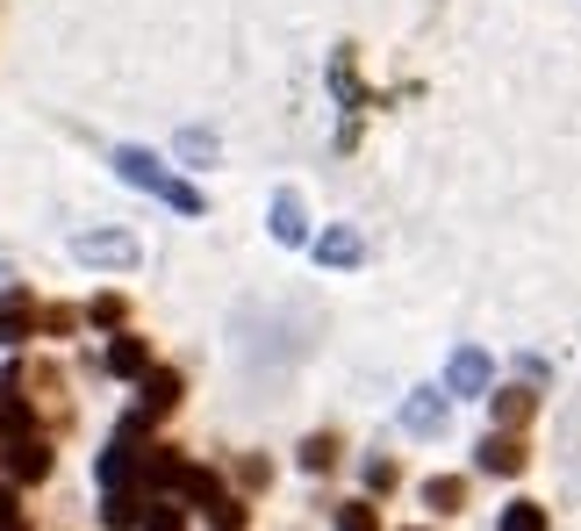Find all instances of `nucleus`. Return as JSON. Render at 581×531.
<instances>
[{
  "instance_id": "nucleus-1",
  "label": "nucleus",
  "mask_w": 581,
  "mask_h": 531,
  "mask_svg": "<svg viewBox=\"0 0 581 531\" xmlns=\"http://www.w3.org/2000/svg\"><path fill=\"white\" fill-rule=\"evenodd\" d=\"M116 172H122V180H130V188H152L158 202H172V208H180V216H202V194H194L187 180H172V172L158 166L152 152H116Z\"/></svg>"
},
{
  "instance_id": "nucleus-2",
  "label": "nucleus",
  "mask_w": 581,
  "mask_h": 531,
  "mask_svg": "<svg viewBox=\"0 0 581 531\" xmlns=\"http://www.w3.org/2000/svg\"><path fill=\"white\" fill-rule=\"evenodd\" d=\"M72 258H80V266H137V238H130V230H80Z\"/></svg>"
},
{
  "instance_id": "nucleus-3",
  "label": "nucleus",
  "mask_w": 581,
  "mask_h": 531,
  "mask_svg": "<svg viewBox=\"0 0 581 531\" xmlns=\"http://www.w3.org/2000/svg\"><path fill=\"white\" fill-rule=\"evenodd\" d=\"M445 388L452 395H488V352H481V345H460L452 366H445Z\"/></svg>"
},
{
  "instance_id": "nucleus-4",
  "label": "nucleus",
  "mask_w": 581,
  "mask_h": 531,
  "mask_svg": "<svg viewBox=\"0 0 581 531\" xmlns=\"http://www.w3.org/2000/svg\"><path fill=\"white\" fill-rule=\"evenodd\" d=\"M402 424H410L416 438L445 431V395H438V388H416V395H410V410H402Z\"/></svg>"
},
{
  "instance_id": "nucleus-5",
  "label": "nucleus",
  "mask_w": 581,
  "mask_h": 531,
  "mask_svg": "<svg viewBox=\"0 0 581 531\" xmlns=\"http://www.w3.org/2000/svg\"><path fill=\"white\" fill-rule=\"evenodd\" d=\"M144 410H152V417H166L172 410V402H180V374H172V366H144Z\"/></svg>"
},
{
  "instance_id": "nucleus-6",
  "label": "nucleus",
  "mask_w": 581,
  "mask_h": 531,
  "mask_svg": "<svg viewBox=\"0 0 581 531\" xmlns=\"http://www.w3.org/2000/svg\"><path fill=\"white\" fill-rule=\"evenodd\" d=\"M274 238H280V244H302V238H308V224H302V194H294V188H280V194H274Z\"/></svg>"
},
{
  "instance_id": "nucleus-7",
  "label": "nucleus",
  "mask_w": 581,
  "mask_h": 531,
  "mask_svg": "<svg viewBox=\"0 0 581 531\" xmlns=\"http://www.w3.org/2000/svg\"><path fill=\"white\" fill-rule=\"evenodd\" d=\"M481 474H524V446L517 438H481Z\"/></svg>"
},
{
  "instance_id": "nucleus-8",
  "label": "nucleus",
  "mask_w": 581,
  "mask_h": 531,
  "mask_svg": "<svg viewBox=\"0 0 581 531\" xmlns=\"http://www.w3.org/2000/svg\"><path fill=\"white\" fill-rule=\"evenodd\" d=\"M8 467H15V481H44L51 474V446H44V438H22V446H8Z\"/></svg>"
},
{
  "instance_id": "nucleus-9",
  "label": "nucleus",
  "mask_w": 581,
  "mask_h": 531,
  "mask_svg": "<svg viewBox=\"0 0 581 531\" xmlns=\"http://www.w3.org/2000/svg\"><path fill=\"white\" fill-rule=\"evenodd\" d=\"M316 258H324V266H360V258H366V244H360V230H324Z\"/></svg>"
},
{
  "instance_id": "nucleus-10",
  "label": "nucleus",
  "mask_w": 581,
  "mask_h": 531,
  "mask_svg": "<svg viewBox=\"0 0 581 531\" xmlns=\"http://www.w3.org/2000/svg\"><path fill=\"white\" fill-rule=\"evenodd\" d=\"M144 366H152L144 338H116V345H108V374H144Z\"/></svg>"
},
{
  "instance_id": "nucleus-11",
  "label": "nucleus",
  "mask_w": 581,
  "mask_h": 531,
  "mask_svg": "<svg viewBox=\"0 0 581 531\" xmlns=\"http://www.w3.org/2000/svg\"><path fill=\"white\" fill-rule=\"evenodd\" d=\"M101 524H108V531H137V524H144L137 496H122V488H108V510H101Z\"/></svg>"
},
{
  "instance_id": "nucleus-12",
  "label": "nucleus",
  "mask_w": 581,
  "mask_h": 531,
  "mask_svg": "<svg viewBox=\"0 0 581 531\" xmlns=\"http://www.w3.org/2000/svg\"><path fill=\"white\" fill-rule=\"evenodd\" d=\"M424 503H431V510H460V503H467V481L431 474V481H424Z\"/></svg>"
},
{
  "instance_id": "nucleus-13",
  "label": "nucleus",
  "mask_w": 581,
  "mask_h": 531,
  "mask_svg": "<svg viewBox=\"0 0 581 531\" xmlns=\"http://www.w3.org/2000/svg\"><path fill=\"white\" fill-rule=\"evenodd\" d=\"M496 424H510V431L531 424V388H503L496 395Z\"/></svg>"
},
{
  "instance_id": "nucleus-14",
  "label": "nucleus",
  "mask_w": 581,
  "mask_h": 531,
  "mask_svg": "<svg viewBox=\"0 0 581 531\" xmlns=\"http://www.w3.org/2000/svg\"><path fill=\"white\" fill-rule=\"evenodd\" d=\"M0 338H29V294H8V309H0Z\"/></svg>"
},
{
  "instance_id": "nucleus-15",
  "label": "nucleus",
  "mask_w": 581,
  "mask_h": 531,
  "mask_svg": "<svg viewBox=\"0 0 581 531\" xmlns=\"http://www.w3.org/2000/svg\"><path fill=\"white\" fill-rule=\"evenodd\" d=\"M180 496H194V503H216V474H208V467H180Z\"/></svg>"
},
{
  "instance_id": "nucleus-16",
  "label": "nucleus",
  "mask_w": 581,
  "mask_h": 531,
  "mask_svg": "<svg viewBox=\"0 0 581 531\" xmlns=\"http://www.w3.org/2000/svg\"><path fill=\"white\" fill-rule=\"evenodd\" d=\"M144 481H152V488H180V460H172V452H152V460H144Z\"/></svg>"
},
{
  "instance_id": "nucleus-17",
  "label": "nucleus",
  "mask_w": 581,
  "mask_h": 531,
  "mask_svg": "<svg viewBox=\"0 0 581 531\" xmlns=\"http://www.w3.org/2000/svg\"><path fill=\"white\" fill-rule=\"evenodd\" d=\"M503 531H546V510H538V503H510V510H503Z\"/></svg>"
},
{
  "instance_id": "nucleus-18",
  "label": "nucleus",
  "mask_w": 581,
  "mask_h": 531,
  "mask_svg": "<svg viewBox=\"0 0 581 531\" xmlns=\"http://www.w3.org/2000/svg\"><path fill=\"white\" fill-rule=\"evenodd\" d=\"M330 460H338V446H330V438H308V446H302V467H308V474H330Z\"/></svg>"
},
{
  "instance_id": "nucleus-19",
  "label": "nucleus",
  "mask_w": 581,
  "mask_h": 531,
  "mask_svg": "<svg viewBox=\"0 0 581 531\" xmlns=\"http://www.w3.org/2000/svg\"><path fill=\"white\" fill-rule=\"evenodd\" d=\"M208 524H216V531H244V503H208Z\"/></svg>"
},
{
  "instance_id": "nucleus-20",
  "label": "nucleus",
  "mask_w": 581,
  "mask_h": 531,
  "mask_svg": "<svg viewBox=\"0 0 581 531\" xmlns=\"http://www.w3.org/2000/svg\"><path fill=\"white\" fill-rule=\"evenodd\" d=\"M338 531H380V524H374V510H366V503H344V510H338Z\"/></svg>"
},
{
  "instance_id": "nucleus-21",
  "label": "nucleus",
  "mask_w": 581,
  "mask_h": 531,
  "mask_svg": "<svg viewBox=\"0 0 581 531\" xmlns=\"http://www.w3.org/2000/svg\"><path fill=\"white\" fill-rule=\"evenodd\" d=\"M180 152H187V158H216V137H208V130H180Z\"/></svg>"
},
{
  "instance_id": "nucleus-22",
  "label": "nucleus",
  "mask_w": 581,
  "mask_h": 531,
  "mask_svg": "<svg viewBox=\"0 0 581 531\" xmlns=\"http://www.w3.org/2000/svg\"><path fill=\"white\" fill-rule=\"evenodd\" d=\"M86 316H94V324H122V294H94Z\"/></svg>"
},
{
  "instance_id": "nucleus-23",
  "label": "nucleus",
  "mask_w": 581,
  "mask_h": 531,
  "mask_svg": "<svg viewBox=\"0 0 581 531\" xmlns=\"http://www.w3.org/2000/svg\"><path fill=\"white\" fill-rule=\"evenodd\" d=\"M144 531H187V517H180V510H152V517H144Z\"/></svg>"
},
{
  "instance_id": "nucleus-24",
  "label": "nucleus",
  "mask_w": 581,
  "mask_h": 531,
  "mask_svg": "<svg viewBox=\"0 0 581 531\" xmlns=\"http://www.w3.org/2000/svg\"><path fill=\"white\" fill-rule=\"evenodd\" d=\"M366 488H380V496H388V488H395V467L374 460V467H366Z\"/></svg>"
},
{
  "instance_id": "nucleus-25",
  "label": "nucleus",
  "mask_w": 581,
  "mask_h": 531,
  "mask_svg": "<svg viewBox=\"0 0 581 531\" xmlns=\"http://www.w3.org/2000/svg\"><path fill=\"white\" fill-rule=\"evenodd\" d=\"M0 524H22V517H15V488H0Z\"/></svg>"
},
{
  "instance_id": "nucleus-26",
  "label": "nucleus",
  "mask_w": 581,
  "mask_h": 531,
  "mask_svg": "<svg viewBox=\"0 0 581 531\" xmlns=\"http://www.w3.org/2000/svg\"><path fill=\"white\" fill-rule=\"evenodd\" d=\"M0 288H8V266H0Z\"/></svg>"
},
{
  "instance_id": "nucleus-27",
  "label": "nucleus",
  "mask_w": 581,
  "mask_h": 531,
  "mask_svg": "<svg viewBox=\"0 0 581 531\" xmlns=\"http://www.w3.org/2000/svg\"><path fill=\"white\" fill-rule=\"evenodd\" d=\"M0 531H22V524H0Z\"/></svg>"
}]
</instances>
